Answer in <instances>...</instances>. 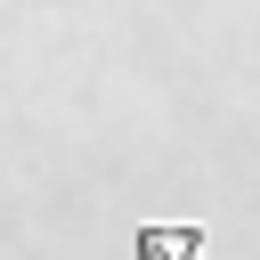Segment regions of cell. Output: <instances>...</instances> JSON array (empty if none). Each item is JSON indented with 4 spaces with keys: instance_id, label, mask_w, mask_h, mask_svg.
<instances>
[{
    "instance_id": "cell-1",
    "label": "cell",
    "mask_w": 260,
    "mask_h": 260,
    "mask_svg": "<svg viewBox=\"0 0 260 260\" xmlns=\"http://www.w3.org/2000/svg\"><path fill=\"white\" fill-rule=\"evenodd\" d=\"M138 260H203V228H138Z\"/></svg>"
}]
</instances>
